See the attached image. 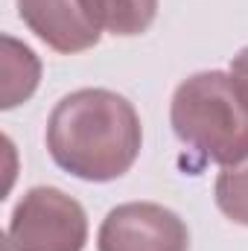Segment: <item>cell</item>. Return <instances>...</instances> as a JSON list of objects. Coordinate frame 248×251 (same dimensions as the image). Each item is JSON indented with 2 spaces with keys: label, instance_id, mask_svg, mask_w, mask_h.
I'll return each instance as SVG.
<instances>
[{
  "label": "cell",
  "instance_id": "cell-3",
  "mask_svg": "<svg viewBox=\"0 0 248 251\" xmlns=\"http://www.w3.org/2000/svg\"><path fill=\"white\" fill-rule=\"evenodd\" d=\"M88 243L85 207L59 187H32L9 219V251H82Z\"/></svg>",
  "mask_w": 248,
  "mask_h": 251
},
{
  "label": "cell",
  "instance_id": "cell-4",
  "mask_svg": "<svg viewBox=\"0 0 248 251\" xmlns=\"http://www.w3.org/2000/svg\"><path fill=\"white\" fill-rule=\"evenodd\" d=\"M99 251H190L187 222L155 201H125L108 210L97 234Z\"/></svg>",
  "mask_w": 248,
  "mask_h": 251
},
{
  "label": "cell",
  "instance_id": "cell-8",
  "mask_svg": "<svg viewBox=\"0 0 248 251\" xmlns=\"http://www.w3.org/2000/svg\"><path fill=\"white\" fill-rule=\"evenodd\" d=\"M213 199L231 222L248 228V155L231 167H222L213 184Z\"/></svg>",
  "mask_w": 248,
  "mask_h": 251
},
{
  "label": "cell",
  "instance_id": "cell-5",
  "mask_svg": "<svg viewBox=\"0 0 248 251\" xmlns=\"http://www.w3.org/2000/svg\"><path fill=\"white\" fill-rule=\"evenodd\" d=\"M18 15L50 50L73 56L99 44V29L82 0H18Z\"/></svg>",
  "mask_w": 248,
  "mask_h": 251
},
{
  "label": "cell",
  "instance_id": "cell-7",
  "mask_svg": "<svg viewBox=\"0 0 248 251\" xmlns=\"http://www.w3.org/2000/svg\"><path fill=\"white\" fill-rule=\"evenodd\" d=\"M41 79V62L38 56L21 44L12 35H3V102L0 108L9 111L21 102H26Z\"/></svg>",
  "mask_w": 248,
  "mask_h": 251
},
{
  "label": "cell",
  "instance_id": "cell-1",
  "mask_svg": "<svg viewBox=\"0 0 248 251\" xmlns=\"http://www.w3.org/2000/svg\"><path fill=\"white\" fill-rule=\"evenodd\" d=\"M143 146L134 105L108 88H82L62 97L47 120V149L56 167L82 181L125 176Z\"/></svg>",
  "mask_w": 248,
  "mask_h": 251
},
{
  "label": "cell",
  "instance_id": "cell-2",
  "mask_svg": "<svg viewBox=\"0 0 248 251\" xmlns=\"http://www.w3.org/2000/svg\"><path fill=\"white\" fill-rule=\"evenodd\" d=\"M170 123L198 164L231 167L248 155V108L231 73L187 76L173 94Z\"/></svg>",
  "mask_w": 248,
  "mask_h": 251
},
{
  "label": "cell",
  "instance_id": "cell-9",
  "mask_svg": "<svg viewBox=\"0 0 248 251\" xmlns=\"http://www.w3.org/2000/svg\"><path fill=\"white\" fill-rule=\"evenodd\" d=\"M231 79H234V85H237V91H240V97H243V102H246V108H248V47H243L234 56V62H231Z\"/></svg>",
  "mask_w": 248,
  "mask_h": 251
},
{
  "label": "cell",
  "instance_id": "cell-6",
  "mask_svg": "<svg viewBox=\"0 0 248 251\" xmlns=\"http://www.w3.org/2000/svg\"><path fill=\"white\" fill-rule=\"evenodd\" d=\"M82 6L99 32L120 38L146 32L158 15V0H82Z\"/></svg>",
  "mask_w": 248,
  "mask_h": 251
}]
</instances>
